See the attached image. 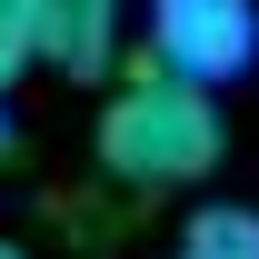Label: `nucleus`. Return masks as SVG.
I'll return each instance as SVG.
<instances>
[{"instance_id": "obj_2", "label": "nucleus", "mask_w": 259, "mask_h": 259, "mask_svg": "<svg viewBox=\"0 0 259 259\" xmlns=\"http://www.w3.org/2000/svg\"><path fill=\"white\" fill-rule=\"evenodd\" d=\"M150 60L190 90H220L259 60V10L249 0H150Z\"/></svg>"}, {"instance_id": "obj_1", "label": "nucleus", "mask_w": 259, "mask_h": 259, "mask_svg": "<svg viewBox=\"0 0 259 259\" xmlns=\"http://www.w3.org/2000/svg\"><path fill=\"white\" fill-rule=\"evenodd\" d=\"M100 169L130 180V190H180V180H209L220 169V100L169 80L150 50L120 70V90L100 110Z\"/></svg>"}, {"instance_id": "obj_4", "label": "nucleus", "mask_w": 259, "mask_h": 259, "mask_svg": "<svg viewBox=\"0 0 259 259\" xmlns=\"http://www.w3.org/2000/svg\"><path fill=\"white\" fill-rule=\"evenodd\" d=\"M169 259H259V209H249V199H209V209H190Z\"/></svg>"}, {"instance_id": "obj_7", "label": "nucleus", "mask_w": 259, "mask_h": 259, "mask_svg": "<svg viewBox=\"0 0 259 259\" xmlns=\"http://www.w3.org/2000/svg\"><path fill=\"white\" fill-rule=\"evenodd\" d=\"M0 150H10V140H0Z\"/></svg>"}, {"instance_id": "obj_6", "label": "nucleus", "mask_w": 259, "mask_h": 259, "mask_svg": "<svg viewBox=\"0 0 259 259\" xmlns=\"http://www.w3.org/2000/svg\"><path fill=\"white\" fill-rule=\"evenodd\" d=\"M0 259H20V249H0Z\"/></svg>"}, {"instance_id": "obj_5", "label": "nucleus", "mask_w": 259, "mask_h": 259, "mask_svg": "<svg viewBox=\"0 0 259 259\" xmlns=\"http://www.w3.org/2000/svg\"><path fill=\"white\" fill-rule=\"evenodd\" d=\"M20 70H30V10H20V0H0V100L20 90Z\"/></svg>"}, {"instance_id": "obj_3", "label": "nucleus", "mask_w": 259, "mask_h": 259, "mask_svg": "<svg viewBox=\"0 0 259 259\" xmlns=\"http://www.w3.org/2000/svg\"><path fill=\"white\" fill-rule=\"evenodd\" d=\"M20 10H30V60H50L60 80H100L120 60L130 0H20Z\"/></svg>"}]
</instances>
